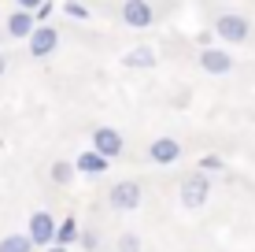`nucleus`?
I'll list each match as a JSON object with an SVG mask.
<instances>
[{"label":"nucleus","instance_id":"f257e3e1","mask_svg":"<svg viewBox=\"0 0 255 252\" xmlns=\"http://www.w3.org/2000/svg\"><path fill=\"white\" fill-rule=\"evenodd\" d=\"M178 197H181V204H185V208H204L211 201V178L200 175V171H192V175L181 178Z\"/></svg>","mask_w":255,"mask_h":252},{"label":"nucleus","instance_id":"f03ea898","mask_svg":"<svg viewBox=\"0 0 255 252\" xmlns=\"http://www.w3.org/2000/svg\"><path fill=\"white\" fill-rule=\"evenodd\" d=\"M215 30H218V37H222L226 45H244V41H248V33H252V26H248L244 15L226 11V15H218V19H215Z\"/></svg>","mask_w":255,"mask_h":252},{"label":"nucleus","instance_id":"7ed1b4c3","mask_svg":"<svg viewBox=\"0 0 255 252\" xmlns=\"http://www.w3.org/2000/svg\"><path fill=\"white\" fill-rule=\"evenodd\" d=\"M26 41H30L26 48H30L33 59H45V56H52V52L59 48V30H56V26H45V22H41V26H33V33H30Z\"/></svg>","mask_w":255,"mask_h":252},{"label":"nucleus","instance_id":"20e7f679","mask_svg":"<svg viewBox=\"0 0 255 252\" xmlns=\"http://www.w3.org/2000/svg\"><path fill=\"white\" fill-rule=\"evenodd\" d=\"M122 149H126V141H122V134L115 126H96L93 130V152H100L104 160H119Z\"/></svg>","mask_w":255,"mask_h":252},{"label":"nucleus","instance_id":"39448f33","mask_svg":"<svg viewBox=\"0 0 255 252\" xmlns=\"http://www.w3.org/2000/svg\"><path fill=\"white\" fill-rule=\"evenodd\" d=\"M148 160H152L155 167H170V163H178L181 160V141L170 137V134L155 137V141L148 145Z\"/></svg>","mask_w":255,"mask_h":252},{"label":"nucleus","instance_id":"423d86ee","mask_svg":"<svg viewBox=\"0 0 255 252\" xmlns=\"http://www.w3.org/2000/svg\"><path fill=\"white\" fill-rule=\"evenodd\" d=\"M108 204L115 208V212H133V208L140 204V186L137 182H115V186L108 189Z\"/></svg>","mask_w":255,"mask_h":252},{"label":"nucleus","instance_id":"0eeeda50","mask_svg":"<svg viewBox=\"0 0 255 252\" xmlns=\"http://www.w3.org/2000/svg\"><path fill=\"white\" fill-rule=\"evenodd\" d=\"M52 234H56V219H52L48 212H33L30 215V230H26V238L33 241V249H48Z\"/></svg>","mask_w":255,"mask_h":252},{"label":"nucleus","instance_id":"6e6552de","mask_svg":"<svg viewBox=\"0 0 255 252\" xmlns=\"http://www.w3.org/2000/svg\"><path fill=\"white\" fill-rule=\"evenodd\" d=\"M122 22L133 26V30H148V26L155 22L152 4H148V0H126V4H122Z\"/></svg>","mask_w":255,"mask_h":252},{"label":"nucleus","instance_id":"1a4fd4ad","mask_svg":"<svg viewBox=\"0 0 255 252\" xmlns=\"http://www.w3.org/2000/svg\"><path fill=\"white\" fill-rule=\"evenodd\" d=\"M200 67H204L207 74H233L237 59L226 48H204V52H200Z\"/></svg>","mask_w":255,"mask_h":252},{"label":"nucleus","instance_id":"9d476101","mask_svg":"<svg viewBox=\"0 0 255 252\" xmlns=\"http://www.w3.org/2000/svg\"><path fill=\"white\" fill-rule=\"evenodd\" d=\"M108 167H111V160H104V156L93 152V149H85V152L74 160V175H104Z\"/></svg>","mask_w":255,"mask_h":252},{"label":"nucleus","instance_id":"9b49d317","mask_svg":"<svg viewBox=\"0 0 255 252\" xmlns=\"http://www.w3.org/2000/svg\"><path fill=\"white\" fill-rule=\"evenodd\" d=\"M7 33H11V37H19V41H26V37L33 33V11L15 7V11L7 15Z\"/></svg>","mask_w":255,"mask_h":252},{"label":"nucleus","instance_id":"f8f14e48","mask_svg":"<svg viewBox=\"0 0 255 252\" xmlns=\"http://www.w3.org/2000/svg\"><path fill=\"white\" fill-rule=\"evenodd\" d=\"M122 67H129V71H140V67H155V48H152V45H137V48H129L126 56H122Z\"/></svg>","mask_w":255,"mask_h":252},{"label":"nucleus","instance_id":"ddd939ff","mask_svg":"<svg viewBox=\"0 0 255 252\" xmlns=\"http://www.w3.org/2000/svg\"><path fill=\"white\" fill-rule=\"evenodd\" d=\"M78 219H63V223H56V234H52V245H63V249H70L78 241Z\"/></svg>","mask_w":255,"mask_h":252},{"label":"nucleus","instance_id":"4468645a","mask_svg":"<svg viewBox=\"0 0 255 252\" xmlns=\"http://www.w3.org/2000/svg\"><path fill=\"white\" fill-rule=\"evenodd\" d=\"M0 252H33V241L26 234H7L0 238Z\"/></svg>","mask_w":255,"mask_h":252},{"label":"nucleus","instance_id":"2eb2a0df","mask_svg":"<svg viewBox=\"0 0 255 252\" xmlns=\"http://www.w3.org/2000/svg\"><path fill=\"white\" fill-rule=\"evenodd\" d=\"M48 175H52V182H56V186H67V182L74 178V160H56Z\"/></svg>","mask_w":255,"mask_h":252},{"label":"nucleus","instance_id":"dca6fc26","mask_svg":"<svg viewBox=\"0 0 255 252\" xmlns=\"http://www.w3.org/2000/svg\"><path fill=\"white\" fill-rule=\"evenodd\" d=\"M226 163H222V156H215V152H207V156H200V163H196V171L200 175H218Z\"/></svg>","mask_w":255,"mask_h":252},{"label":"nucleus","instance_id":"f3484780","mask_svg":"<svg viewBox=\"0 0 255 252\" xmlns=\"http://www.w3.org/2000/svg\"><path fill=\"white\" fill-rule=\"evenodd\" d=\"M63 15H70V19H78V22H85V19H89V7L78 4V0H63Z\"/></svg>","mask_w":255,"mask_h":252},{"label":"nucleus","instance_id":"a211bd4d","mask_svg":"<svg viewBox=\"0 0 255 252\" xmlns=\"http://www.w3.org/2000/svg\"><path fill=\"white\" fill-rule=\"evenodd\" d=\"M119 252H140V238L137 234H122L119 238Z\"/></svg>","mask_w":255,"mask_h":252},{"label":"nucleus","instance_id":"6ab92c4d","mask_svg":"<svg viewBox=\"0 0 255 252\" xmlns=\"http://www.w3.org/2000/svg\"><path fill=\"white\" fill-rule=\"evenodd\" d=\"M15 4H19V7H22V11H37V7H41V4H45V0H15Z\"/></svg>","mask_w":255,"mask_h":252},{"label":"nucleus","instance_id":"aec40b11","mask_svg":"<svg viewBox=\"0 0 255 252\" xmlns=\"http://www.w3.org/2000/svg\"><path fill=\"white\" fill-rule=\"evenodd\" d=\"M4 71H7V56L0 52V78H4Z\"/></svg>","mask_w":255,"mask_h":252},{"label":"nucleus","instance_id":"412c9836","mask_svg":"<svg viewBox=\"0 0 255 252\" xmlns=\"http://www.w3.org/2000/svg\"><path fill=\"white\" fill-rule=\"evenodd\" d=\"M48 252H67L63 245H48Z\"/></svg>","mask_w":255,"mask_h":252},{"label":"nucleus","instance_id":"4be33fe9","mask_svg":"<svg viewBox=\"0 0 255 252\" xmlns=\"http://www.w3.org/2000/svg\"><path fill=\"white\" fill-rule=\"evenodd\" d=\"M0 41H4V30H0Z\"/></svg>","mask_w":255,"mask_h":252}]
</instances>
